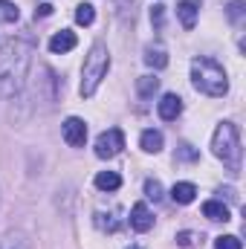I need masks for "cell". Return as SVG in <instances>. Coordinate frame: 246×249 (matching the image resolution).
I'll return each mask as SVG.
<instances>
[{
    "label": "cell",
    "instance_id": "cell-1",
    "mask_svg": "<svg viewBox=\"0 0 246 249\" xmlns=\"http://www.w3.org/2000/svg\"><path fill=\"white\" fill-rule=\"evenodd\" d=\"M32 41L26 38H9L0 44V96L12 99L23 90L29 64H32Z\"/></svg>",
    "mask_w": 246,
    "mask_h": 249
},
{
    "label": "cell",
    "instance_id": "cell-2",
    "mask_svg": "<svg viewBox=\"0 0 246 249\" xmlns=\"http://www.w3.org/2000/svg\"><path fill=\"white\" fill-rule=\"evenodd\" d=\"M191 84H194V90H200L203 96H211V99H220L229 93L226 70L209 55H200L191 61Z\"/></svg>",
    "mask_w": 246,
    "mask_h": 249
},
{
    "label": "cell",
    "instance_id": "cell-3",
    "mask_svg": "<svg viewBox=\"0 0 246 249\" xmlns=\"http://www.w3.org/2000/svg\"><path fill=\"white\" fill-rule=\"evenodd\" d=\"M211 151L217 160H223V165L238 174L241 171V160H244V148H241V130L232 122H220L214 136H211Z\"/></svg>",
    "mask_w": 246,
    "mask_h": 249
},
{
    "label": "cell",
    "instance_id": "cell-4",
    "mask_svg": "<svg viewBox=\"0 0 246 249\" xmlns=\"http://www.w3.org/2000/svg\"><path fill=\"white\" fill-rule=\"evenodd\" d=\"M107 70H110V53H107V47L105 44H93L90 55L84 58V67H81V87L78 90H81L84 99H90L99 90V84L107 75Z\"/></svg>",
    "mask_w": 246,
    "mask_h": 249
},
{
    "label": "cell",
    "instance_id": "cell-5",
    "mask_svg": "<svg viewBox=\"0 0 246 249\" xmlns=\"http://www.w3.org/2000/svg\"><path fill=\"white\" fill-rule=\"evenodd\" d=\"M122 148H124V133L119 127H107V130L99 133V139H96V157H99V160H113Z\"/></svg>",
    "mask_w": 246,
    "mask_h": 249
},
{
    "label": "cell",
    "instance_id": "cell-6",
    "mask_svg": "<svg viewBox=\"0 0 246 249\" xmlns=\"http://www.w3.org/2000/svg\"><path fill=\"white\" fill-rule=\"evenodd\" d=\"M61 133H64V142L70 148H81L87 142V124L81 122L78 116H70L67 122L61 124Z\"/></svg>",
    "mask_w": 246,
    "mask_h": 249
},
{
    "label": "cell",
    "instance_id": "cell-7",
    "mask_svg": "<svg viewBox=\"0 0 246 249\" xmlns=\"http://www.w3.org/2000/svg\"><path fill=\"white\" fill-rule=\"evenodd\" d=\"M157 113H159V119L174 122V119L183 113V99H180L177 93H165V96H162V102L157 105Z\"/></svg>",
    "mask_w": 246,
    "mask_h": 249
},
{
    "label": "cell",
    "instance_id": "cell-8",
    "mask_svg": "<svg viewBox=\"0 0 246 249\" xmlns=\"http://www.w3.org/2000/svg\"><path fill=\"white\" fill-rule=\"evenodd\" d=\"M130 226H133L136 232H148V229L154 226V214H151V209H148L145 203H136V206L130 209Z\"/></svg>",
    "mask_w": 246,
    "mask_h": 249
},
{
    "label": "cell",
    "instance_id": "cell-9",
    "mask_svg": "<svg viewBox=\"0 0 246 249\" xmlns=\"http://www.w3.org/2000/svg\"><path fill=\"white\" fill-rule=\"evenodd\" d=\"M75 44H78V38H75V32H70V29H61V32H55L53 38H50V50L58 55V53H70V50H75Z\"/></svg>",
    "mask_w": 246,
    "mask_h": 249
},
{
    "label": "cell",
    "instance_id": "cell-10",
    "mask_svg": "<svg viewBox=\"0 0 246 249\" xmlns=\"http://www.w3.org/2000/svg\"><path fill=\"white\" fill-rule=\"evenodd\" d=\"M194 197H197V186L194 183H174V188H171V200L180 203V206L194 203Z\"/></svg>",
    "mask_w": 246,
    "mask_h": 249
},
{
    "label": "cell",
    "instance_id": "cell-11",
    "mask_svg": "<svg viewBox=\"0 0 246 249\" xmlns=\"http://www.w3.org/2000/svg\"><path fill=\"white\" fill-rule=\"evenodd\" d=\"M203 214L209 217V220H232L229 217V206H223V200H209V203H203Z\"/></svg>",
    "mask_w": 246,
    "mask_h": 249
},
{
    "label": "cell",
    "instance_id": "cell-12",
    "mask_svg": "<svg viewBox=\"0 0 246 249\" xmlns=\"http://www.w3.org/2000/svg\"><path fill=\"white\" fill-rule=\"evenodd\" d=\"M177 15H180V23H183L185 29H194V23H197V3L183 0V3L177 6Z\"/></svg>",
    "mask_w": 246,
    "mask_h": 249
},
{
    "label": "cell",
    "instance_id": "cell-13",
    "mask_svg": "<svg viewBox=\"0 0 246 249\" xmlns=\"http://www.w3.org/2000/svg\"><path fill=\"white\" fill-rule=\"evenodd\" d=\"M139 145H142V151H148V154H159V151H162V133H159V130H145L142 139H139Z\"/></svg>",
    "mask_w": 246,
    "mask_h": 249
},
{
    "label": "cell",
    "instance_id": "cell-14",
    "mask_svg": "<svg viewBox=\"0 0 246 249\" xmlns=\"http://www.w3.org/2000/svg\"><path fill=\"white\" fill-rule=\"evenodd\" d=\"M96 188H102V191H116V188H122V177H119L116 171H102V174H96Z\"/></svg>",
    "mask_w": 246,
    "mask_h": 249
},
{
    "label": "cell",
    "instance_id": "cell-15",
    "mask_svg": "<svg viewBox=\"0 0 246 249\" xmlns=\"http://www.w3.org/2000/svg\"><path fill=\"white\" fill-rule=\"evenodd\" d=\"M145 64L154 67V70L168 67V55H165V50H162V47H148V50H145Z\"/></svg>",
    "mask_w": 246,
    "mask_h": 249
},
{
    "label": "cell",
    "instance_id": "cell-16",
    "mask_svg": "<svg viewBox=\"0 0 246 249\" xmlns=\"http://www.w3.org/2000/svg\"><path fill=\"white\" fill-rule=\"evenodd\" d=\"M136 90H139V96H154L157 90H159V78H154V75H142L139 81H136Z\"/></svg>",
    "mask_w": 246,
    "mask_h": 249
},
{
    "label": "cell",
    "instance_id": "cell-17",
    "mask_svg": "<svg viewBox=\"0 0 246 249\" xmlns=\"http://www.w3.org/2000/svg\"><path fill=\"white\" fill-rule=\"evenodd\" d=\"M116 214H119V212H110V214L99 212V214H96V226H99V229H107V232H116V229H119V220H116Z\"/></svg>",
    "mask_w": 246,
    "mask_h": 249
},
{
    "label": "cell",
    "instance_id": "cell-18",
    "mask_svg": "<svg viewBox=\"0 0 246 249\" xmlns=\"http://www.w3.org/2000/svg\"><path fill=\"white\" fill-rule=\"evenodd\" d=\"M18 18H20L18 6H15L12 0H0V20H3V23H15Z\"/></svg>",
    "mask_w": 246,
    "mask_h": 249
},
{
    "label": "cell",
    "instance_id": "cell-19",
    "mask_svg": "<svg viewBox=\"0 0 246 249\" xmlns=\"http://www.w3.org/2000/svg\"><path fill=\"white\" fill-rule=\"evenodd\" d=\"M75 20H78L81 26H90V23L96 20V9H93L90 3H81V6L75 9Z\"/></svg>",
    "mask_w": 246,
    "mask_h": 249
},
{
    "label": "cell",
    "instance_id": "cell-20",
    "mask_svg": "<svg viewBox=\"0 0 246 249\" xmlns=\"http://www.w3.org/2000/svg\"><path fill=\"white\" fill-rule=\"evenodd\" d=\"M214 249H244V244H241V238H235V235H220V238L214 241Z\"/></svg>",
    "mask_w": 246,
    "mask_h": 249
},
{
    "label": "cell",
    "instance_id": "cell-21",
    "mask_svg": "<svg viewBox=\"0 0 246 249\" xmlns=\"http://www.w3.org/2000/svg\"><path fill=\"white\" fill-rule=\"evenodd\" d=\"M177 160H183V162H197L200 154H197V148H191V145H180V148H177Z\"/></svg>",
    "mask_w": 246,
    "mask_h": 249
},
{
    "label": "cell",
    "instance_id": "cell-22",
    "mask_svg": "<svg viewBox=\"0 0 246 249\" xmlns=\"http://www.w3.org/2000/svg\"><path fill=\"white\" fill-rule=\"evenodd\" d=\"M145 197H148V200H162V186H159V180H145Z\"/></svg>",
    "mask_w": 246,
    "mask_h": 249
},
{
    "label": "cell",
    "instance_id": "cell-23",
    "mask_svg": "<svg viewBox=\"0 0 246 249\" xmlns=\"http://www.w3.org/2000/svg\"><path fill=\"white\" fill-rule=\"evenodd\" d=\"M241 15H244V3H241V0H235V3L229 6V18H232L235 23H241Z\"/></svg>",
    "mask_w": 246,
    "mask_h": 249
},
{
    "label": "cell",
    "instance_id": "cell-24",
    "mask_svg": "<svg viewBox=\"0 0 246 249\" xmlns=\"http://www.w3.org/2000/svg\"><path fill=\"white\" fill-rule=\"evenodd\" d=\"M151 20H154L157 26H162V20H165V6H154V9H151Z\"/></svg>",
    "mask_w": 246,
    "mask_h": 249
},
{
    "label": "cell",
    "instance_id": "cell-25",
    "mask_svg": "<svg viewBox=\"0 0 246 249\" xmlns=\"http://www.w3.org/2000/svg\"><path fill=\"white\" fill-rule=\"evenodd\" d=\"M47 15H53V6H50V3H41V6L35 9V18H47Z\"/></svg>",
    "mask_w": 246,
    "mask_h": 249
},
{
    "label": "cell",
    "instance_id": "cell-26",
    "mask_svg": "<svg viewBox=\"0 0 246 249\" xmlns=\"http://www.w3.org/2000/svg\"><path fill=\"white\" fill-rule=\"evenodd\" d=\"M191 238H194L191 232H180V235H177V241H180V247H191Z\"/></svg>",
    "mask_w": 246,
    "mask_h": 249
},
{
    "label": "cell",
    "instance_id": "cell-27",
    "mask_svg": "<svg viewBox=\"0 0 246 249\" xmlns=\"http://www.w3.org/2000/svg\"><path fill=\"white\" fill-rule=\"evenodd\" d=\"M130 249H139V247H130Z\"/></svg>",
    "mask_w": 246,
    "mask_h": 249
}]
</instances>
